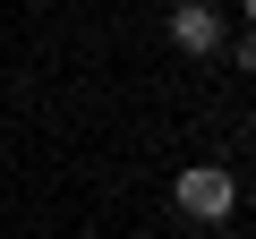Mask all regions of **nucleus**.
I'll return each mask as SVG.
<instances>
[{
    "mask_svg": "<svg viewBox=\"0 0 256 239\" xmlns=\"http://www.w3.org/2000/svg\"><path fill=\"white\" fill-rule=\"evenodd\" d=\"M230 60H239V68H248V77H256V26H248V34H239V43H230Z\"/></svg>",
    "mask_w": 256,
    "mask_h": 239,
    "instance_id": "nucleus-3",
    "label": "nucleus"
},
{
    "mask_svg": "<svg viewBox=\"0 0 256 239\" xmlns=\"http://www.w3.org/2000/svg\"><path fill=\"white\" fill-rule=\"evenodd\" d=\"M239 9H248V26H256V0H239Z\"/></svg>",
    "mask_w": 256,
    "mask_h": 239,
    "instance_id": "nucleus-4",
    "label": "nucleus"
},
{
    "mask_svg": "<svg viewBox=\"0 0 256 239\" xmlns=\"http://www.w3.org/2000/svg\"><path fill=\"white\" fill-rule=\"evenodd\" d=\"M171 43H180L188 60L222 52V9H214V0H180V9H171Z\"/></svg>",
    "mask_w": 256,
    "mask_h": 239,
    "instance_id": "nucleus-2",
    "label": "nucleus"
},
{
    "mask_svg": "<svg viewBox=\"0 0 256 239\" xmlns=\"http://www.w3.org/2000/svg\"><path fill=\"white\" fill-rule=\"evenodd\" d=\"M171 196H180V214H196V222H222V214L239 205V180H230L222 162H188V171L171 180Z\"/></svg>",
    "mask_w": 256,
    "mask_h": 239,
    "instance_id": "nucleus-1",
    "label": "nucleus"
}]
</instances>
